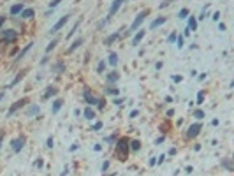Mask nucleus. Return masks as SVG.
<instances>
[{"instance_id":"obj_51","label":"nucleus","mask_w":234,"mask_h":176,"mask_svg":"<svg viewBox=\"0 0 234 176\" xmlns=\"http://www.w3.org/2000/svg\"><path fill=\"white\" fill-rule=\"evenodd\" d=\"M169 155H176V148H171V150H169Z\"/></svg>"},{"instance_id":"obj_9","label":"nucleus","mask_w":234,"mask_h":176,"mask_svg":"<svg viewBox=\"0 0 234 176\" xmlns=\"http://www.w3.org/2000/svg\"><path fill=\"white\" fill-rule=\"evenodd\" d=\"M83 95H85V100H86V102H88L90 106H95V104H97V100H99V99L92 95L90 88H85V94H83Z\"/></svg>"},{"instance_id":"obj_25","label":"nucleus","mask_w":234,"mask_h":176,"mask_svg":"<svg viewBox=\"0 0 234 176\" xmlns=\"http://www.w3.org/2000/svg\"><path fill=\"white\" fill-rule=\"evenodd\" d=\"M81 21H83V20H81V18H79V20L76 21V25H74V27H72V28H71V32H69V34H67V37H71V35H74V32H76V30H78V27H79V25H81Z\"/></svg>"},{"instance_id":"obj_8","label":"nucleus","mask_w":234,"mask_h":176,"mask_svg":"<svg viewBox=\"0 0 234 176\" xmlns=\"http://www.w3.org/2000/svg\"><path fill=\"white\" fill-rule=\"evenodd\" d=\"M123 2H125V0H115V2L111 4V9H109V14H107V20H109L111 16H115V14H116V11L120 9V7H121V4H123Z\"/></svg>"},{"instance_id":"obj_34","label":"nucleus","mask_w":234,"mask_h":176,"mask_svg":"<svg viewBox=\"0 0 234 176\" xmlns=\"http://www.w3.org/2000/svg\"><path fill=\"white\" fill-rule=\"evenodd\" d=\"M60 2H62V0H51V2H49V7H51V9H55Z\"/></svg>"},{"instance_id":"obj_26","label":"nucleus","mask_w":234,"mask_h":176,"mask_svg":"<svg viewBox=\"0 0 234 176\" xmlns=\"http://www.w3.org/2000/svg\"><path fill=\"white\" fill-rule=\"evenodd\" d=\"M57 44H58V39H53L51 42H49V44H48V48H46V53H49L51 49H55V46H57Z\"/></svg>"},{"instance_id":"obj_52","label":"nucleus","mask_w":234,"mask_h":176,"mask_svg":"<svg viewBox=\"0 0 234 176\" xmlns=\"http://www.w3.org/2000/svg\"><path fill=\"white\" fill-rule=\"evenodd\" d=\"M2 141H4V132H0V148H2Z\"/></svg>"},{"instance_id":"obj_4","label":"nucleus","mask_w":234,"mask_h":176,"mask_svg":"<svg viewBox=\"0 0 234 176\" xmlns=\"http://www.w3.org/2000/svg\"><path fill=\"white\" fill-rule=\"evenodd\" d=\"M201 129H202V125L201 123H194V125H190L188 127V130H187V139H192V137H197V134L201 132Z\"/></svg>"},{"instance_id":"obj_49","label":"nucleus","mask_w":234,"mask_h":176,"mask_svg":"<svg viewBox=\"0 0 234 176\" xmlns=\"http://www.w3.org/2000/svg\"><path fill=\"white\" fill-rule=\"evenodd\" d=\"M4 23H5V18H4V16H0V28H2V25H4Z\"/></svg>"},{"instance_id":"obj_30","label":"nucleus","mask_w":234,"mask_h":176,"mask_svg":"<svg viewBox=\"0 0 234 176\" xmlns=\"http://www.w3.org/2000/svg\"><path fill=\"white\" fill-rule=\"evenodd\" d=\"M173 2H174V0H164V2H162V4L158 5V9H164V7H169V5H171Z\"/></svg>"},{"instance_id":"obj_19","label":"nucleus","mask_w":234,"mask_h":176,"mask_svg":"<svg viewBox=\"0 0 234 176\" xmlns=\"http://www.w3.org/2000/svg\"><path fill=\"white\" fill-rule=\"evenodd\" d=\"M85 118H86V120H93V118H95V111H93L92 108H86V109H85Z\"/></svg>"},{"instance_id":"obj_20","label":"nucleus","mask_w":234,"mask_h":176,"mask_svg":"<svg viewBox=\"0 0 234 176\" xmlns=\"http://www.w3.org/2000/svg\"><path fill=\"white\" fill-rule=\"evenodd\" d=\"M109 65H118V55L113 51V53H109Z\"/></svg>"},{"instance_id":"obj_7","label":"nucleus","mask_w":234,"mask_h":176,"mask_svg":"<svg viewBox=\"0 0 234 176\" xmlns=\"http://www.w3.org/2000/svg\"><path fill=\"white\" fill-rule=\"evenodd\" d=\"M67 21H69V16H63V18H60V20L57 21L53 27H51V34H57V32H58V30L62 28V27H63V25H65V23H67Z\"/></svg>"},{"instance_id":"obj_47","label":"nucleus","mask_w":234,"mask_h":176,"mask_svg":"<svg viewBox=\"0 0 234 176\" xmlns=\"http://www.w3.org/2000/svg\"><path fill=\"white\" fill-rule=\"evenodd\" d=\"M218 30H222V32H224V30H225V25H224V23H220V25H218Z\"/></svg>"},{"instance_id":"obj_50","label":"nucleus","mask_w":234,"mask_h":176,"mask_svg":"<svg viewBox=\"0 0 234 176\" xmlns=\"http://www.w3.org/2000/svg\"><path fill=\"white\" fill-rule=\"evenodd\" d=\"M204 79H206V72H204V74H201V76H199V81H204Z\"/></svg>"},{"instance_id":"obj_2","label":"nucleus","mask_w":234,"mask_h":176,"mask_svg":"<svg viewBox=\"0 0 234 176\" xmlns=\"http://www.w3.org/2000/svg\"><path fill=\"white\" fill-rule=\"evenodd\" d=\"M146 16H150V9H143V11L137 14L136 18H134V21H132V25H130V28H129V30H130V32H136V28H139V27H141V23L144 21V18H146Z\"/></svg>"},{"instance_id":"obj_33","label":"nucleus","mask_w":234,"mask_h":176,"mask_svg":"<svg viewBox=\"0 0 234 176\" xmlns=\"http://www.w3.org/2000/svg\"><path fill=\"white\" fill-rule=\"evenodd\" d=\"M176 44H178V48H183V35L176 37Z\"/></svg>"},{"instance_id":"obj_5","label":"nucleus","mask_w":234,"mask_h":176,"mask_svg":"<svg viewBox=\"0 0 234 176\" xmlns=\"http://www.w3.org/2000/svg\"><path fill=\"white\" fill-rule=\"evenodd\" d=\"M25 143H26V139H25L23 136L13 139V143H11V144H13V152H16V153H18V152H21V150H23V146H25Z\"/></svg>"},{"instance_id":"obj_32","label":"nucleus","mask_w":234,"mask_h":176,"mask_svg":"<svg viewBox=\"0 0 234 176\" xmlns=\"http://www.w3.org/2000/svg\"><path fill=\"white\" fill-rule=\"evenodd\" d=\"M106 94H111V95H116V94H120V92H118V88H106Z\"/></svg>"},{"instance_id":"obj_54","label":"nucleus","mask_w":234,"mask_h":176,"mask_svg":"<svg viewBox=\"0 0 234 176\" xmlns=\"http://www.w3.org/2000/svg\"><path fill=\"white\" fill-rule=\"evenodd\" d=\"M109 176H116V175H115V173H113V175H109Z\"/></svg>"},{"instance_id":"obj_42","label":"nucleus","mask_w":234,"mask_h":176,"mask_svg":"<svg viewBox=\"0 0 234 176\" xmlns=\"http://www.w3.org/2000/svg\"><path fill=\"white\" fill-rule=\"evenodd\" d=\"M164 141H166V136H160V137H158V139L155 141V143H157V144H160V143H164Z\"/></svg>"},{"instance_id":"obj_12","label":"nucleus","mask_w":234,"mask_h":176,"mask_svg":"<svg viewBox=\"0 0 234 176\" xmlns=\"http://www.w3.org/2000/svg\"><path fill=\"white\" fill-rule=\"evenodd\" d=\"M32 46H34V44H32V42H30V44H28V46H25V48H23V49H21L20 53H18V55H16V60H14V62H20V60L23 58V57H25V55H26V51H28V49H30V48H32Z\"/></svg>"},{"instance_id":"obj_44","label":"nucleus","mask_w":234,"mask_h":176,"mask_svg":"<svg viewBox=\"0 0 234 176\" xmlns=\"http://www.w3.org/2000/svg\"><path fill=\"white\" fill-rule=\"evenodd\" d=\"M113 102H115V104H116V106H120V104H121V102H123V99H115V100H113Z\"/></svg>"},{"instance_id":"obj_15","label":"nucleus","mask_w":234,"mask_h":176,"mask_svg":"<svg viewBox=\"0 0 234 176\" xmlns=\"http://www.w3.org/2000/svg\"><path fill=\"white\" fill-rule=\"evenodd\" d=\"M167 21V18H157V20L152 21V25H150V28H157V27H160V25H164Z\"/></svg>"},{"instance_id":"obj_22","label":"nucleus","mask_w":234,"mask_h":176,"mask_svg":"<svg viewBox=\"0 0 234 176\" xmlns=\"http://www.w3.org/2000/svg\"><path fill=\"white\" fill-rule=\"evenodd\" d=\"M21 11H23V4H16V5L11 7V13H13V14H20Z\"/></svg>"},{"instance_id":"obj_11","label":"nucleus","mask_w":234,"mask_h":176,"mask_svg":"<svg viewBox=\"0 0 234 176\" xmlns=\"http://www.w3.org/2000/svg\"><path fill=\"white\" fill-rule=\"evenodd\" d=\"M144 34H146L144 30H139V32H137L136 35H134V39H132V46H137V44H139V42L143 41V37H144Z\"/></svg>"},{"instance_id":"obj_23","label":"nucleus","mask_w":234,"mask_h":176,"mask_svg":"<svg viewBox=\"0 0 234 176\" xmlns=\"http://www.w3.org/2000/svg\"><path fill=\"white\" fill-rule=\"evenodd\" d=\"M116 39H118V32H116V34H113V35H109L107 39L104 41V44H106V46H109V44H113Z\"/></svg>"},{"instance_id":"obj_36","label":"nucleus","mask_w":234,"mask_h":176,"mask_svg":"<svg viewBox=\"0 0 234 176\" xmlns=\"http://www.w3.org/2000/svg\"><path fill=\"white\" fill-rule=\"evenodd\" d=\"M102 129V122H95V125H93V130H100Z\"/></svg>"},{"instance_id":"obj_28","label":"nucleus","mask_w":234,"mask_h":176,"mask_svg":"<svg viewBox=\"0 0 234 176\" xmlns=\"http://www.w3.org/2000/svg\"><path fill=\"white\" fill-rule=\"evenodd\" d=\"M194 116L197 118V120H201V118H204L206 115H204V111H201V109H195V111H194Z\"/></svg>"},{"instance_id":"obj_45","label":"nucleus","mask_w":234,"mask_h":176,"mask_svg":"<svg viewBox=\"0 0 234 176\" xmlns=\"http://www.w3.org/2000/svg\"><path fill=\"white\" fill-rule=\"evenodd\" d=\"M213 20H215V21L220 20V13H215V14H213Z\"/></svg>"},{"instance_id":"obj_48","label":"nucleus","mask_w":234,"mask_h":176,"mask_svg":"<svg viewBox=\"0 0 234 176\" xmlns=\"http://www.w3.org/2000/svg\"><path fill=\"white\" fill-rule=\"evenodd\" d=\"M166 115H167V116H173V115H174V111H173V109H167V113H166Z\"/></svg>"},{"instance_id":"obj_40","label":"nucleus","mask_w":234,"mask_h":176,"mask_svg":"<svg viewBox=\"0 0 234 176\" xmlns=\"http://www.w3.org/2000/svg\"><path fill=\"white\" fill-rule=\"evenodd\" d=\"M35 166H37V167H42V166H44V162H42V158H37V160H35Z\"/></svg>"},{"instance_id":"obj_39","label":"nucleus","mask_w":234,"mask_h":176,"mask_svg":"<svg viewBox=\"0 0 234 176\" xmlns=\"http://www.w3.org/2000/svg\"><path fill=\"white\" fill-rule=\"evenodd\" d=\"M164 160H166V155L162 153V155H160V157H158V158H157V164H162Z\"/></svg>"},{"instance_id":"obj_21","label":"nucleus","mask_w":234,"mask_h":176,"mask_svg":"<svg viewBox=\"0 0 234 176\" xmlns=\"http://www.w3.org/2000/svg\"><path fill=\"white\" fill-rule=\"evenodd\" d=\"M118 78H120V76H118L116 71H113V72H109V74H107V81H109V83H116Z\"/></svg>"},{"instance_id":"obj_13","label":"nucleus","mask_w":234,"mask_h":176,"mask_svg":"<svg viewBox=\"0 0 234 176\" xmlns=\"http://www.w3.org/2000/svg\"><path fill=\"white\" fill-rule=\"evenodd\" d=\"M57 94H58V90H57L55 86H49V88L44 92V95H42V97H44V99H49V97H53V95H57Z\"/></svg>"},{"instance_id":"obj_17","label":"nucleus","mask_w":234,"mask_h":176,"mask_svg":"<svg viewBox=\"0 0 234 176\" xmlns=\"http://www.w3.org/2000/svg\"><path fill=\"white\" fill-rule=\"evenodd\" d=\"M62 104H63V100H62V99H57V100L53 102V108H51V111H53V113H58L60 108H62Z\"/></svg>"},{"instance_id":"obj_16","label":"nucleus","mask_w":234,"mask_h":176,"mask_svg":"<svg viewBox=\"0 0 234 176\" xmlns=\"http://www.w3.org/2000/svg\"><path fill=\"white\" fill-rule=\"evenodd\" d=\"M188 30H192V32H195L197 30V20H195L194 16H190L188 18V27H187Z\"/></svg>"},{"instance_id":"obj_53","label":"nucleus","mask_w":234,"mask_h":176,"mask_svg":"<svg viewBox=\"0 0 234 176\" xmlns=\"http://www.w3.org/2000/svg\"><path fill=\"white\" fill-rule=\"evenodd\" d=\"M2 99H4V92H0V100H2Z\"/></svg>"},{"instance_id":"obj_6","label":"nucleus","mask_w":234,"mask_h":176,"mask_svg":"<svg viewBox=\"0 0 234 176\" xmlns=\"http://www.w3.org/2000/svg\"><path fill=\"white\" fill-rule=\"evenodd\" d=\"M0 37H2V41H4V42H13V41L18 39V34H16L14 30H4Z\"/></svg>"},{"instance_id":"obj_14","label":"nucleus","mask_w":234,"mask_h":176,"mask_svg":"<svg viewBox=\"0 0 234 176\" xmlns=\"http://www.w3.org/2000/svg\"><path fill=\"white\" fill-rule=\"evenodd\" d=\"M34 14H35V11H34V9H23V11H21V18H25V20L34 18Z\"/></svg>"},{"instance_id":"obj_43","label":"nucleus","mask_w":234,"mask_h":176,"mask_svg":"<svg viewBox=\"0 0 234 176\" xmlns=\"http://www.w3.org/2000/svg\"><path fill=\"white\" fill-rule=\"evenodd\" d=\"M137 115H139V111H137V109H134V111H132V113H130V118H136Z\"/></svg>"},{"instance_id":"obj_31","label":"nucleus","mask_w":234,"mask_h":176,"mask_svg":"<svg viewBox=\"0 0 234 176\" xmlns=\"http://www.w3.org/2000/svg\"><path fill=\"white\" fill-rule=\"evenodd\" d=\"M202 100H204V90H201L197 94V104H202Z\"/></svg>"},{"instance_id":"obj_29","label":"nucleus","mask_w":234,"mask_h":176,"mask_svg":"<svg viewBox=\"0 0 234 176\" xmlns=\"http://www.w3.org/2000/svg\"><path fill=\"white\" fill-rule=\"evenodd\" d=\"M35 113H39V106H32V108L28 109V116H32V115H35Z\"/></svg>"},{"instance_id":"obj_1","label":"nucleus","mask_w":234,"mask_h":176,"mask_svg":"<svg viewBox=\"0 0 234 176\" xmlns=\"http://www.w3.org/2000/svg\"><path fill=\"white\" fill-rule=\"evenodd\" d=\"M129 141H130V139L125 137V136L120 137L116 141V152H115V153H116V158L120 162H127V158H129V150H130V148H129Z\"/></svg>"},{"instance_id":"obj_27","label":"nucleus","mask_w":234,"mask_h":176,"mask_svg":"<svg viewBox=\"0 0 234 176\" xmlns=\"http://www.w3.org/2000/svg\"><path fill=\"white\" fill-rule=\"evenodd\" d=\"M25 74H26V69H25V71H21V72H18V76H16V79L13 81V85H16V83H18L21 78H25Z\"/></svg>"},{"instance_id":"obj_35","label":"nucleus","mask_w":234,"mask_h":176,"mask_svg":"<svg viewBox=\"0 0 234 176\" xmlns=\"http://www.w3.org/2000/svg\"><path fill=\"white\" fill-rule=\"evenodd\" d=\"M53 143H55V141H53V137H48V141H46V146H48V148H53Z\"/></svg>"},{"instance_id":"obj_3","label":"nucleus","mask_w":234,"mask_h":176,"mask_svg":"<svg viewBox=\"0 0 234 176\" xmlns=\"http://www.w3.org/2000/svg\"><path fill=\"white\" fill-rule=\"evenodd\" d=\"M25 104H28V97H23V99H20V100H16V102H14V104H13V106L9 108L7 115H9V116H13V115H14V113H16V111H18L20 108H23Z\"/></svg>"},{"instance_id":"obj_10","label":"nucleus","mask_w":234,"mask_h":176,"mask_svg":"<svg viewBox=\"0 0 234 176\" xmlns=\"http://www.w3.org/2000/svg\"><path fill=\"white\" fill-rule=\"evenodd\" d=\"M129 148H130L132 152H139V150H141V141H139V139H132V141H129Z\"/></svg>"},{"instance_id":"obj_41","label":"nucleus","mask_w":234,"mask_h":176,"mask_svg":"<svg viewBox=\"0 0 234 176\" xmlns=\"http://www.w3.org/2000/svg\"><path fill=\"white\" fill-rule=\"evenodd\" d=\"M167 41H169V42H174V41H176V34H171V35L167 37Z\"/></svg>"},{"instance_id":"obj_38","label":"nucleus","mask_w":234,"mask_h":176,"mask_svg":"<svg viewBox=\"0 0 234 176\" xmlns=\"http://www.w3.org/2000/svg\"><path fill=\"white\" fill-rule=\"evenodd\" d=\"M109 169V160H106L104 164H102V171H107Z\"/></svg>"},{"instance_id":"obj_46","label":"nucleus","mask_w":234,"mask_h":176,"mask_svg":"<svg viewBox=\"0 0 234 176\" xmlns=\"http://www.w3.org/2000/svg\"><path fill=\"white\" fill-rule=\"evenodd\" d=\"M162 65H164L162 62H157V63H155V69H162Z\"/></svg>"},{"instance_id":"obj_24","label":"nucleus","mask_w":234,"mask_h":176,"mask_svg":"<svg viewBox=\"0 0 234 176\" xmlns=\"http://www.w3.org/2000/svg\"><path fill=\"white\" fill-rule=\"evenodd\" d=\"M187 16H188V9H187V7H183V9L178 13V18H180V20H185Z\"/></svg>"},{"instance_id":"obj_37","label":"nucleus","mask_w":234,"mask_h":176,"mask_svg":"<svg viewBox=\"0 0 234 176\" xmlns=\"http://www.w3.org/2000/svg\"><path fill=\"white\" fill-rule=\"evenodd\" d=\"M104 69H106V63H104V62H100V63H99V67H97V71H99V72H102Z\"/></svg>"},{"instance_id":"obj_18","label":"nucleus","mask_w":234,"mask_h":176,"mask_svg":"<svg viewBox=\"0 0 234 176\" xmlns=\"http://www.w3.org/2000/svg\"><path fill=\"white\" fill-rule=\"evenodd\" d=\"M81 44H83V39L79 37V39H76V41H74V42H72V44H71V48H69V53H72L74 49H78V48H79V46H81Z\"/></svg>"}]
</instances>
